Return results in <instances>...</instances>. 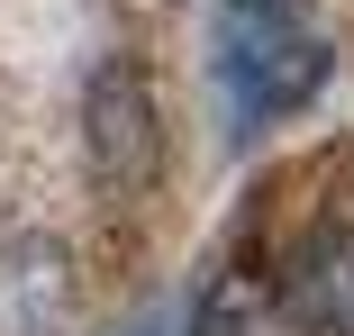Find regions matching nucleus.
<instances>
[{
	"mask_svg": "<svg viewBox=\"0 0 354 336\" xmlns=\"http://www.w3.org/2000/svg\"><path fill=\"white\" fill-rule=\"evenodd\" d=\"M327 73H336V46L309 19V0H218V91L236 137H263L272 118L309 109Z\"/></svg>",
	"mask_w": 354,
	"mask_h": 336,
	"instance_id": "f257e3e1",
	"label": "nucleus"
},
{
	"mask_svg": "<svg viewBox=\"0 0 354 336\" xmlns=\"http://www.w3.org/2000/svg\"><path fill=\"white\" fill-rule=\"evenodd\" d=\"M182 336H309V327L291 318L281 282H263V273H218V282L200 291V309H191Z\"/></svg>",
	"mask_w": 354,
	"mask_h": 336,
	"instance_id": "39448f33",
	"label": "nucleus"
},
{
	"mask_svg": "<svg viewBox=\"0 0 354 336\" xmlns=\"http://www.w3.org/2000/svg\"><path fill=\"white\" fill-rule=\"evenodd\" d=\"M118 336H173V309H136V318H127Z\"/></svg>",
	"mask_w": 354,
	"mask_h": 336,
	"instance_id": "423d86ee",
	"label": "nucleus"
},
{
	"mask_svg": "<svg viewBox=\"0 0 354 336\" xmlns=\"http://www.w3.org/2000/svg\"><path fill=\"white\" fill-rule=\"evenodd\" d=\"M82 146H91L100 191H118V200H136V191L155 182V164H164L155 91H146V73H136L127 55H109L100 73H91V91H82Z\"/></svg>",
	"mask_w": 354,
	"mask_h": 336,
	"instance_id": "f03ea898",
	"label": "nucleus"
},
{
	"mask_svg": "<svg viewBox=\"0 0 354 336\" xmlns=\"http://www.w3.org/2000/svg\"><path fill=\"white\" fill-rule=\"evenodd\" d=\"M281 300L318 336H354V227H318L281 273Z\"/></svg>",
	"mask_w": 354,
	"mask_h": 336,
	"instance_id": "20e7f679",
	"label": "nucleus"
},
{
	"mask_svg": "<svg viewBox=\"0 0 354 336\" xmlns=\"http://www.w3.org/2000/svg\"><path fill=\"white\" fill-rule=\"evenodd\" d=\"M73 309V254L55 236L0 245V336H55Z\"/></svg>",
	"mask_w": 354,
	"mask_h": 336,
	"instance_id": "7ed1b4c3",
	"label": "nucleus"
}]
</instances>
